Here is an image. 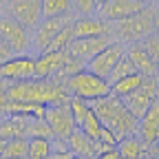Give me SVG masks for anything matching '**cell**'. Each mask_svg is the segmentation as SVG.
Instances as JSON below:
<instances>
[{"mask_svg": "<svg viewBox=\"0 0 159 159\" xmlns=\"http://www.w3.org/2000/svg\"><path fill=\"white\" fill-rule=\"evenodd\" d=\"M66 89L73 97L86 99V102H95L99 97L111 95V82L102 75H95L89 69H82L80 73L71 75L66 80Z\"/></svg>", "mask_w": 159, "mask_h": 159, "instance_id": "3957f363", "label": "cell"}, {"mask_svg": "<svg viewBox=\"0 0 159 159\" xmlns=\"http://www.w3.org/2000/svg\"><path fill=\"white\" fill-rule=\"evenodd\" d=\"M73 35L75 38H108L111 35V27L106 25V20L99 18H91V16H82L73 20Z\"/></svg>", "mask_w": 159, "mask_h": 159, "instance_id": "9a60e30c", "label": "cell"}, {"mask_svg": "<svg viewBox=\"0 0 159 159\" xmlns=\"http://www.w3.org/2000/svg\"><path fill=\"white\" fill-rule=\"evenodd\" d=\"M44 122L49 124L55 139H69V135L77 128L73 122V115L66 104H53L44 108Z\"/></svg>", "mask_w": 159, "mask_h": 159, "instance_id": "9c48e42d", "label": "cell"}, {"mask_svg": "<svg viewBox=\"0 0 159 159\" xmlns=\"http://www.w3.org/2000/svg\"><path fill=\"white\" fill-rule=\"evenodd\" d=\"M49 152H51V139H44V137L29 139V155H27V159H47Z\"/></svg>", "mask_w": 159, "mask_h": 159, "instance_id": "d4e9b609", "label": "cell"}, {"mask_svg": "<svg viewBox=\"0 0 159 159\" xmlns=\"http://www.w3.org/2000/svg\"><path fill=\"white\" fill-rule=\"evenodd\" d=\"M5 142H7V139L0 137V159H2V152H5Z\"/></svg>", "mask_w": 159, "mask_h": 159, "instance_id": "8d00e7d4", "label": "cell"}, {"mask_svg": "<svg viewBox=\"0 0 159 159\" xmlns=\"http://www.w3.org/2000/svg\"><path fill=\"white\" fill-rule=\"evenodd\" d=\"M117 152H119V159H144L146 157V146L142 144L139 137L126 135L117 142Z\"/></svg>", "mask_w": 159, "mask_h": 159, "instance_id": "ac0fdd59", "label": "cell"}, {"mask_svg": "<svg viewBox=\"0 0 159 159\" xmlns=\"http://www.w3.org/2000/svg\"><path fill=\"white\" fill-rule=\"evenodd\" d=\"M64 13H73L71 0H42V18L64 16Z\"/></svg>", "mask_w": 159, "mask_h": 159, "instance_id": "cb8c5ba5", "label": "cell"}, {"mask_svg": "<svg viewBox=\"0 0 159 159\" xmlns=\"http://www.w3.org/2000/svg\"><path fill=\"white\" fill-rule=\"evenodd\" d=\"M157 89H159V80H157Z\"/></svg>", "mask_w": 159, "mask_h": 159, "instance_id": "7bdbcfd3", "label": "cell"}, {"mask_svg": "<svg viewBox=\"0 0 159 159\" xmlns=\"http://www.w3.org/2000/svg\"><path fill=\"white\" fill-rule=\"evenodd\" d=\"M0 35L9 42L13 53H27L31 47V29L22 27L9 16H0Z\"/></svg>", "mask_w": 159, "mask_h": 159, "instance_id": "30bf717a", "label": "cell"}, {"mask_svg": "<svg viewBox=\"0 0 159 159\" xmlns=\"http://www.w3.org/2000/svg\"><path fill=\"white\" fill-rule=\"evenodd\" d=\"M144 159H159V157H155V155H152V157H150V155H146Z\"/></svg>", "mask_w": 159, "mask_h": 159, "instance_id": "ab89813d", "label": "cell"}, {"mask_svg": "<svg viewBox=\"0 0 159 159\" xmlns=\"http://www.w3.org/2000/svg\"><path fill=\"white\" fill-rule=\"evenodd\" d=\"M25 137H27V139H33V137L53 139V133H51L49 124L44 122V117H27V124H25Z\"/></svg>", "mask_w": 159, "mask_h": 159, "instance_id": "7402d4cb", "label": "cell"}, {"mask_svg": "<svg viewBox=\"0 0 159 159\" xmlns=\"http://www.w3.org/2000/svg\"><path fill=\"white\" fill-rule=\"evenodd\" d=\"M146 5L139 2V0H106L99 7V13H102V20H106V22H119V20H126V18L135 16Z\"/></svg>", "mask_w": 159, "mask_h": 159, "instance_id": "8fae6325", "label": "cell"}, {"mask_svg": "<svg viewBox=\"0 0 159 159\" xmlns=\"http://www.w3.org/2000/svg\"><path fill=\"white\" fill-rule=\"evenodd\" d=\"M29 155V139L27 137H13L5 142L2 159H27Z\"/></svg>", "mask_w": 159, "mask_h": 159, "instance_id": "44dd1931", "label": "cell"}, {"mask_svg": "<svg viewBox=\"0 0 159 159\" xmlns=\"http://www.w3.org/2000/svg\"><path fill=\"white\" fill-rule=\"evenodd\" d=\"M71 9L77 16H91L97 9V5H95V0H71Z\"/></svg>", "mask_w": 159, "mask_h": 159, "instance_id": "f1b7e54d", "label": "cell"}, {"mask_svg": "<svg viewBox=\"0 0 159 159\" xmlns=\"http://www.w3.org/2000/svg\"><path fill=\"white\" fill-rule=\"evenodd\" d=\"M66 144H69V150L75 155V157H84V159H95V155L99 152V146L95 139H91L82 128H75L69 139H66Z\"/></svg>", "mask_w": 159, "mask_h": 159, "instance_id": "e0dca14e", "label": "cell"}, {"mask_svg": "<svg viewBox=\"0 0 159 159\" xmlns=\"http://www.w3.org/2000/svg\"><path fill=\"white\" fill-rule=\"evenodd\" d=\"M73 159H84V157H73Z\"/></svg>", "mask_w": 159, "mask_h": 159, "instance_id": "b9f144b4", "label": "cell"}, {"mask_svg": "<svg viewBox=\"0 0 159 159\" xmlns=\"http://www.w3.org/2000/svg\"><path fill=\"white\" fill-rule=\"evenodd\" d=\"M69 51H44L35 55V77H55L66 62Z\"/></svg>", "mask_w": 159, "mask_h": 159, "instance_id": "4fadbf2b", "label": "cell"}, {"mask_svg": "<svg viewBox=\"0 0 159 159\" xmlns=\"http://www.w3.org/2000/svg\"><path fill=\"white\" fill-rule=\"evenodd\" d=\"M95 159H119V152H117V146H111V148H104L95 155Z\"/></svg>", "mask_w": 159, "mask_h": 159, "instance_id": "d6a6232c", "label": "cell"}, {"mask_svg": "<svg viewBox=\"0 0 159 159\" xmlns=\"http://www.w3.org/2000/svg\"><path fill=\"white\" fill-rule=\"evenodd\" d=\"M130 73H135V64L130 62V57H128V55H124V57L113 66V71L108 73L106 80L113 84V82H117V80H122V77H126V75H130Z\"/></svg>", "mask_w": 159, "mask_h": 159, "instance_id": "4316f807", "label": "cell"}, {"mask_svg": "<svg viewBox=\"0 0 159 159\" xmlns=\"http://www.w3.org/2000/svg\"><path fill=\"white\" fill-rule=\"evenodd\" d=\"M137 133H139V139L146 148H150L157 139H159V106L157 102L139 117L137 122Z\"/></svg>", "mask_w": 159, "mask_h": 159, "instance_id": "5bb4252c", "label": "cell"}, {"mask_svg": "<svg viewBox=\"0 0 159 159\" xmlns=\"http://www.w3.org/2000/svg\"><path fill=\"white\" fill-rule=\"evenodd\" d=\"M152 20H155V31H159V2L157 7H152Z\"/></svg>", "mask_w": 159, "mask_h": 159, "instance_id": "e575fe53", "label": "cell"}, {"mask_svg": "<svg viewBox=\"0 0 159 159\" xmlns=\"http://www.w3.org/2000/svg\"><path fill=\"white\" fill-rule=\"evenodd\" d=\"M77 128H82L91 139H95L97 142V137H99V130H102V122H99V117L95 115V111L91 108V113L86 115V119L82 122V126H77Z\"/></svg>", "mask_w": 159, "mask_h": 159, "instance_id": "83f0119b", "label": "cell"}, {"mask_svg": "<svg viewBox=\"0 0 159 159\" xmlns=\"http://www.w3.org/2000/svg\"><path fill=\"white\" fill-rule=\"evenodd\" d=\"M150 148H152V155H155V157H159V139H157V142H155Z\"/></svg>", "mask_w": 159, "mask_h": 159, "instance_id": "d590c367", "label": "cell"}, {"mask_svg": "<svg viewBox=\"0 0 159 159\" xmlns=\"http://www.w3.org/2000/svg\"><path fill=\"white\" fill-rule=\"evenodd\" d=\"M75 155L71 152V150H51L49 155H47V159H73Z\"/></svg>", "mask_w": 159, "mask_h": 159, "instance_id": "836d02e7", "label": "cell"}, {"mask_svg": "<svg viewBox=\"0 0 159 159\" xmlns=\"http://www.w3.org/2000/svg\"><path fill=\"white\" fill-rule=\"evenodd\" d=\"M91 108L99 117V122H102L104 126H108L119 139L137 130L139 119L133 117L130 111L124 106V102L119 97H115V95H106V97L95 99V102H91Z\"/></svg>", "mask_w": 159, "mask_h": 159, "instance_id": "6da1fadb", "label": "cell"}, {"mask_svg": "<svg viewBox=\"0 0 159 159\" xmlns=\"http://www.w3.org/2000/svg\"><path fill=\"white\" fill-rule=\"evenodd\" d=\"M73 20H75V13H64V16L42 18V20L38 22V27H35V33L31 35V47H33L38 53L49 51V44H51L53 35H55L60 29H64V27L73 25Z\"/></svg>", "mask_w": 159, "mask_h": 159, "instance_id": "5b68a950", "label": "cell"}, {"mask_svg": "<svg viewBox=\"0 0 159 159\" xmlns=\"http://www.w3.org/2000/svg\"><path fill=\"white\" fill-rule=\"evenodd\" d=\"M31 77H35V55L16 53L0 64V80L5 82H25Z\"/></svg>", "mask_w": 159, "mask_h": 159, "instance_id": "52a82bcc", "label": "cell"}, {"mask_svg": "<svg viewBox=\"0 0 159 159\" xmlns=\"http://www.w3.org/2000/svg\"><path fill=\"white\" fill-rule=\"evenodd\" d=\"M159 97V89H157V77H144V82L139 84L130 95L122 97L124 106L130 111L133 117H142Z\"/></svg>", "mask_w": 159, "mask_h": 159, "instance_id": "277c9868", "label": "cell"}, {"mask_svg": "<svg viewBox=\"0 0 159 159\" xmlns=\"http://www.w3.org/2000/svg\"><path fill=\"white\" fill-rule=\"evenodd\" d=\"M108 42H111L108 38H73V42L66 47V51H69L73 57L89 62V60H91L93 55H97Z\"/></svg>", "mask_w": 159, "mask_h": 159, "instance_id": "2e32d148", "label": "cell"}, {"mask_svg": "<svg viewBox=\"0 0 159 159\" xmlns=\"http://www.w3.org/2000/svg\"><path fill=\"white\" fill-rule=\"evenodd\" d=\"M7 86L9 82H5V80H0V113H7Z\"/></svg>", "mask_w": 159, "mask_h": 159, "instance_id": "1f68e13d", "label": "cell"}, {"mask_svg": "<svg viewBox=\"0 0 159 159\" xmlns=\"http://www.w3.org/2000/svg\"><path fill=\"white\" fill-rule=\"evenodd\" d=\"M73 25H69V27H64V29H60L55 35H53V40H51V44H49V51H64L71 42H73Z\"/></svg>", "mask_w": 159, "mask_h": 159, "instance_id": "484cf974", "label": "cell"}, {"mask_svg": "<svg viewBox=\"0 0 159 159\" xmlns=\"http://www.w3.org/2000/svg\"><path fill=\"white\" fill-rule=\"evenodd\" d=\"M5 2H7V0H0V5H5Z\"/></svg>", "mask_w": 159, "mask_h": 159, "instance_id": "60d3db41", "label": "cell"}, {"mask_svg": "<svg viewBox=\"0 0 159 159\" xmlns=\"http://www.w3.org/2000/svg\"><path fill=\"white\" fill-rule=\"evenodd\" d=\"M126 55V44L115 40V42H108L97 55H93L89 62H86V69L95 75H102V77H108V73L113 71V66L119 62Z\"/></svg>", "mask_w": 159, "mask_h": 159, "instance_id": "ba28073f", "label": "cell"}, {"mask_svg": "<svg viewBox=\"0 0 159 159\" xmlns=\"http://www.w3.org/2000/svg\"><path fill=\"white\" fill-rule=\"evenodd\" d=\"M111 33L119 40V42H144V40L155 33V20H152V7L146 5L142 11H137L135 16L119 20L115 27H111Z\"/></svg>", "mask_w": 159, "mask_h": 159, "instance_id": "7a4b0ae2", "label": "cell"}, {"mask_svg": "<svg viewBox=\"0 0 159 159\" xmlns=\"http://www.w3.org/2000/svg\"><path fill=\"white\" fill-rule=\"evenodd\" d=\"M146 49H148V53L152 55V60L157 62V66H159V31H155V33H150L144 42H142Z\"/></svg>", "mask_w": 159, "mask_h": 159, "instance_id": "f546056e", "label": "cell"}, {"mask_svg": "<svg viewBox=\"0 0 159 159\" xmlns=\"http://www.w3.org/2000/svg\"><path fill=\"white\" fill-rule=\"evenodd\" d=\"M66 106H69V111H71V115H73L75 126H82V122L86 119V115L91 113V102H86V99H80V97H73V95H71V99L66 102Z\"/></svg>", "mask_w": 159, "mask_h": 159, "instance_id": "603a6c76", "label": "cell"}, {"mask_svg": "<svg viewBox=\"0 0 159 159\" xmlns=\"http://www.w3.org/2000/svg\"><path fill=\"white\" fill-rule=\"evenodd\" d=\"M157 106H159V97H157Z\"/></svg>", "mask_w": 159, "mask_h": 159, "instance_id": "ee69618b", "label": "cell"}, {"mask_svg": "<svg viewBox=\"0 0 159 159\" xmlns=\"http://www.w3.org/2000/svg\"><path fill=\"white\" fill-rule=\"evenodd\" d=\"M2 7L9 18L27 29H35L42 20V0H7Z\"/></svg>", "mask_w": 159, "mask_h": 159, "instance_id": "8992f818", "label": "cell"}, {"mask_svg": "<svg viewBox=\"0 0 159 159\" xmlns=\"http://www.w3.org/2000/svg\"><path fill=\"white\" fill-rule=\"evenodd\" d=\"M104 2H106V0H95V5H97V9H99V7H102Z\"/></svg>", "mask_w": 159, "mask_h": 159, "instance_id": "74e56055", "label": "cell"}, {"mask_svg": "<svg viewBox=\"0 0 159 159\" xmlns=\"http://www.w3.org/2000/svg\"><path fill=\"white\" fill-rule=\"evenodd\" d=\"M144 82V75L142 73H130V75H126V77H122V80H117V82H113L111 84V95H115V97H126V95H130L139 84Z\"/></svg>", "mask_w": 159, "mask_h": 159, "instance_id": "ffe728a7", "label": "cell"}, {"mask_svg": "<svg viewBox=\"0 0 159 159\" xmlns=\"http://www.w3.org/2000/svg\"><path fill=\"white\" fill-rule=\"evenodd\" d=\"M126 55L130 57V62L135 64V71L142 73L144 77H157L159 75V66L152 60V55L148 53V49L142 42H130L126 47Z\"/></svg>", "mask_w": 159, "mask_h": 159, "instance_id": "7c38bea8", "label": "cell"}, {"mask_svg": "<svg viewBox=\"0 0 159 159\" xmlns=\"http://www.w3.org/2000/svg\"><path fill=\"white\" fill-rule=\"evenodd\" d=\"M139 2H144V5H150V2H152V0H139Z\"/></svg>", "mask_w": 159, "mask_h": 159, "instance_id": "f35d334b", "label": "cell"}, {"mask_svg": "<svg viewBox=\"0 0 159 159\" xmlns=\"http://www.w3.org/2000/svg\"><path fill=\"white\" fill-rule=\"evenodd\" d=\"M25 124H27V117H22V115H7L5 119H0V137L2 139L25 137Z\"/></svg>", "mask_w": 159, "mask_h": 159, "instance_id": "d6986e66", "label": "cell"}, {"mask_svg": "<svg viewBox=\"0 0 159 159\" xmlns=\"http://www.w3.org/2000/svg\"><path fill=\"white\" fill-rule=\"evenodd\" d=\"M13 55H16V53H13V49L9 47V42H7L2 35H0V64L7 62V60H9V57H13Z\"/></svg>", "mask_w": 159, "mask_h": 159, "instance_id": "4dcf8cb0", "label": "cell"}, {"mask_svg": "<svg viewBox=\"0 0 159 159\" xmlns=\"http://www.w3.org/2000/svg\"><path fill=\"white\" fill-rule=\"evenodd\" d=\"M155 2H159V0H155Z\"/></svg>", "mask_w": 159, "mask_h": 159, "instance_id": "f6af8a7d", "label": "cell"}]
</instances>
